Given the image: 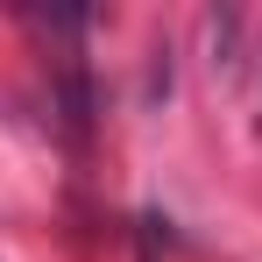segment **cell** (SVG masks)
Returning a JSON list of instances; mask_svg holds the SVG:
<instances>
[{"mask_svg": "<svg viewBox=\"0 0 262 262\" xmlns=\"http://www.w3.org/2000/svg\"><path fill=\"white\" fill-rule=\"evenodd\" d=\"M57 85H64V121H71V135L92 128V85H85V64L78 57H64L57 64Z\"/></svg>", "mask_w": 262, "mask_h": 262, "instance_id": "cell-1", "label": "cell"}]
</instances>
